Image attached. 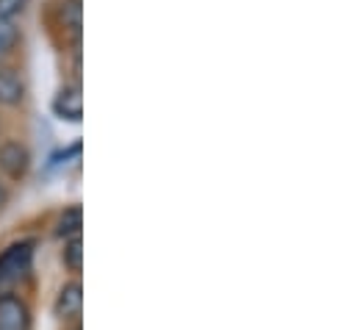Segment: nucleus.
Masks as SVG:
<instances>
[{
	"label": "nucleus",
	"mask_w": 358,
	"mask_h": 330,
	"mask_svg": "<svg viewBox=\"0 0 358 330\" xmlns=\"http://www.w3.org/2000/svg\"><path fill=\"white\" fill-rule=\"evenodd\" d=\"M31 261H34V242L31 239L8 245L0 252V283H17L20 278H25L31 272Z\"/></svg>",
	"instance_id": "f257e3e1"
},
{
	"label": "nucleus",
	"mask_w": 358,
	"mask_h": 330,
	"mask_svg": "<svg viewBox=\"0 0 358 330\" xmlns=\"http://www.w3.org/2000/svg\"><path fill=\"white\" fill-rule=\"evenodd\" d=\"M0 169H3L11 180L25 178V172L31 169V153H28V148H25L22 142H14V139L3 142V145H0Z\"/></svg>",
	"instance_id": "f03ea898"
},
{
	"label": "nucleus",
	"mask_w": 358,
	"mask_h": 330,
	"mask_svg": "<svg viewBox=\"0 0 358 330\" xmlns=\"http://www.w3.org/2000/svg\"><path fill=\"white\" fill-rule=\"evenodd\" d=\"M0 330H31V311L25 300L0 294Z\"/></svg>",
	"instance_id": "7ed1b4c3"
},
{
	"label": "nucleus",
	"mask_w": 358,
	"mask_h": 330,
	"mask_svg": "<svg viewBox=\"0 0 358 330\" xmlns=\"http://www.w3.org/2000/svg\"><path fill=\"white\" fill-rule=\"evenodd\" d=\"M53 114L67 122H81L84 120V97L81 86H62L59 94L53 97Z\"/></svg>",
	"instance_id": "20e7f679"
},
{
	"label": "nucleus",
	"mask_w": 358,
	"mask_h": 330,
	"mask_svg": "<svg viewBox=\"0 0 358 330\" xmlns=\"http://www.w3.org/2000/svg\"><path fill=\"white\" fill-rule=\"evenodd\" d=\"M81 306H84V289H81L78 280H73V283H64V286H62L53 311H56V317H62V320H73V317L81 314Z\"/></svg>",
	"instance_id": "39448f33"
},
{
	"label": "nucleus",
	"mask_w": 358,
	"mask_h": 330,
	"mask_svg": "<svg viewBox=\"0 0 358 330\" xmlns=\"http://www.w3.org/2000/svg\"><path fill=\"white\" fill-rule=\"evenodd\" d=\"M25 97V83L17 70L0 64V106H20Z\"/></svg>",
	"instance_id": "423d86ee"
},
{
	"label": "nucleus",
	"mask_w": 358,
	"mask_h": 330,
	"mask_svg": "<svg viewBox=\"0 0 358 330\" xmlns=\"http://www.w3.org/2000/svg\"><path fill=\"white\" fill-rule=\"evenodd\" d=\"M56 14H59L62 31L73 34V39L78 42L81 39V0H62Z\"/></svg>",
	"instance_id": "0eeeda50"
},
{
	"label": "nucleus",
	"mask_w": 358,
	"mask_h": 330,
	"mask_svg": "<svg viewBox=\"0 0 358 330\" xmlns=\"http://www.w3.org/2000/svg\"><path fill=\"white\" fill-rule=\"evenodd\" d=\"M81 228H84V211H81V206H70L62 211V217L56 222V236L73 239V236H81Z\"/></svg>",
	"instance_id": "6e6552de"
},
{
	"label": "nucleus",
	"mask_w": 358,
	"mask_h": 330,
	"mask_svg": "<svg viewBox=\"0 0 358 330\" xmlns=\"http://www.w3.org/2000/svg\"><path fill=\"white\" fill-rule=\"evenodd\" d=\"M17 42H20V25L8 17H0V64L14 53Z\"/></svg>",
	"instance_id": "1a4fd4ad"
},
{
	"label": "nucleus",
	"mask_w": 358,
	"mask_h": 330,
	"mask_svg": "<svg viewBox=\"0 0 358 330\" xmlns=\"http://www.w3.org/2000/svg\"><path fill=\"white\" fill-rule=\"evenodd\" d=\"M62 258H64V266H67L70 272H76V275H78V272L84 269V242H81V236L67 239Z\"/></svg>",
	"instance_id": "9d476101"
},
{
	"label": "nucleus",
	"mask_w": 358,
	"mask_h": 330,
	"mask_svg": "<svg viewBox=\"0 0 358 330\" xmlns=\"http://www.w3.org/2000/svg\"><path fill=\"white\" fill-rule=\"evenodd\" d=\"M78 156H81V142H73L70 148L53 153V156H50V164H62V162H67V159H78Z\"/></svg>",
	"instance_id": "9b49d317"
},
{
	"label": "nucleus",
	"mask_w": 358,
	"mask_h": 330,
	"mask_svg": "<svg viewBox=\"0 0 358 330\" xmlns=\"http://www.w3.org/2000/svg\"><path fill=\"white\" fill-rule=\"evenodd\" d=\"M25 3H28V0H0V17L14 20V17L25 8Z\"/></svg>",
	"instance_id": "f8f14e48"
},
{
	"label": "nucleus",
	"mask_w": 358,
	"mask_h": 330,
	"mask_svg": "<svg viewBox=\"0 0 358 330\" xmlns=\"http://www.w3.org/2000/svg\"><path fill=\"white\" fill-rule=\"evenodd\" d=\"M6 203H8V192H6V189H3V186H0V208H3V206H6Z\"/></svg>",
	"instance_id": "ddd939ff"
}]
</instances>
